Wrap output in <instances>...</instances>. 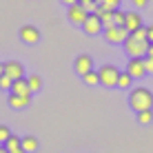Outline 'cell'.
Returning a JSON list of instances; mask_svg holds the SVG:
<instances>
[{
	"label": "cell",
	"mask_w": 153,
	"mask_h": 153,
	"mask_svg": "<svg viewBox=\"0 0 153 153\" xmlns=\"http://www.w3.org/2000/svg\"><path fill=\"white\" fill-rule=\"evenodd\" d=\"M144 58H153V45H149V49H146V56Z\"/></svg>",
	"instance_id": "f1b7e54d"
},
{
	"label": "cell",
	"mask_w": 153,
	"mask_h": 153,
	"mask_svg": "<svg viewBox=\"0 0 153 153\" xmlns=\"http://www.w3.org/2000/svg\"><path fill=\"white\" fill-rule=\"evenodd\" d=\"M11 87H13V80L9 76H0V89L2 91H11Z\"/></svg>",
	"instance_id": "7402d4cb"
},
{
	"label": "cell",
	"mask_w": 153,
	"mask_h": 153,
	"mask_svg": "<svg viewBox=\"0 0 153 153\" xmlns=\"http://www.w3.org/2000/svg\"><path fill=\"white\" fill-rule=\"evenodd\" d=\"M146 49H149V40H146V27H142L133 33H129V38L124 40V51L129 58H144Z\"/></svg>",
	"instance_id": "6da1fadb"
},
{
	"label": "cell",
	"mask_w": 153,
	"mask_h": 153,
	"mask_svg": "<svg viewBox=\"0 0 153 153\" xmlns=\"http://www.w3.org/2000/svg\"><path fill=\"white\" fill-rule=\"evenodd\" d=\"M131 82H133V78H131L126 71H120V78H118V89H131Z\"/></svg>",
	"instance_id": "d6986e66"
},
{
	"label": "cell",
	"mask_w": 153,
	"mask_h": 153,
	"mask_svg": "<svg viewBox=\"0 0 153 153\" xmlns=\"http://www.w3.org/2000/svg\"><path fill=\"white\" fill-rule=\"evenodd\" d=\"M126 73H129L133 80H138V78H144V76H146L144 58H129V62H126Z\"/></svg>",
	"instance_id": "8992f818"
},
{
	"label": "cell",
	"mask_w": 153,
	"mask_h": 153,
	"mask_svg": "<svg viewBox=\"0 0 153 153\" xmlns=\"http://www.w3.org/2000/svg\"><path fill=\"white\" fill-rule=\"evenodd\" d=\"M0 153H9V151H7V146H4V144H0Z\"/></svg>",
	"instance_id": "4dcf8cb0"
},
{
	"label": "cell",
	"mask_w": 153,
	"mask_h": 153,
	"mask_svg": "<svg viewBox=\"0 0 153 153\" xmlns=\"http://www.w3.org/2000/svg\"><path fill=\"white\" fill-rule=\"evenodd\" d=\"M146 40L149 45H153V25H146Z\"/></svg>",
	"instance_id": "484cf974"
},
{
	"label": "cell",
	"mask_w": 153,
	"mask_h": 153,
	"mask_svg": "<svg viewBox=\"0 0 153 153\" xmlns=\"http://www.w3.org/2000/svg\"><path fill=\"white\" fill-rule=\"evenodd\" d=\"M124 16H126V11H122V9H115L113 11V25L115 27H124Z\"/></svg>",
	"instance_id": "44dd1931"
},
{
	"label": "cell",
	"mask_w": 153,
	"mask_h": 153,
	"mask_svg": "<svg viewBox=\"0 0 153 153\" xmlns=\"http://www.w3.org/2000/svg\"><path fill=\"white\" fill-rule=\"evenodd\" d=\"M4 146H7L9 153H25L22 144H20V138H18V135H13V133H11V138L4 142Z\"/></svg>",
	"instance_id": "9a60e30c"
},
{
	"label": "cell",
	"mask_w": 153,
	"mask_h": 153,
	"mask_svg": "<svg viewBox=\"0 0 153 153\" xmlns=\"http://www.w3.org/2000/svg\"><path fill=\"white\" fill-rule=\"evenodd\" d=\"M9 138H11V131H9L7 124H0V144H4Z\"/></svg>",
	"instance_id": "603a6c76"
},
{
	"label": "cell",
	"mask_w": 153,
	"mask_h": 153,
	"mask_svg": "<svg viewBox=\"0 0 153 153\" xmlns=\"http://www.w3.org/2000/svg\"><path fill=\"white\" fill-rule=\"evenodd\" d=\"M73 69H76L78 76H84V73H89V71H93V58L89 56V53H80L76 58V62H73Z\"/></svg>",
	"instance_id": "ba28073f"
},
{
	"label": "cell",
	"mask_w": 153,
	"mask_h": 153,
	"mask_svg": "<svg viewBox=\"0 0 153 153\" xmlns=\"http://www.w3.org/2000/svg\"><path fill=\"white\" fill-rule=\"evenodd\" d=\"M135 115H138V122L140 124H151L153 122V109H151V111H140Z\"/></svg>",
	"instance_id": "ffe728a7"
},
{
	"label": "cell",
	"mask_w": 153,
	"mask_h": 153,
	"mask_svg": "<svg viewBox=\"0 0 153 153\" xmlns=\"http://www.w3.org/2000/svg\"><path fill=\"white\" fill-rule=\"evenodd\" d=\"M20 144H22L25 153H36L38 146H40V142H38V138H33V135H25V138H20Z\"/></svg>",
	"instance_id": "5bb4252c"
},
{
	"label": "cell",
	"mask_w": 153,
	"mask_h": 153,
	"mask_svg": "<svg viewBox=\"0 0 153 153\" xmlns=\"http://www.w3.org/2000/svg\"><path fill=\"white\" fill-rule=\"evenodd\" d=\"M131 2H133L138 9H142V7H146V4H149V0H131Z\"/></svg>",
	"instance_id": "4316f807"
},
{
	"label": "cell",
	"mask_w": 153,
	"mask_h": 153,
	"mask_svg": "<svg viewBox=\"0 0 153 153\" xmlns=\"http://www.w3.org/2000/svg\"><path fill=\"white\" fill-rule=\"evenodd\" d=\"M0 76H4V62H0Z\"/></svg>",
	"instance_id": "f546056e"
},
{
	"label": "cell",
	"mask_w": 153,
	"mask_h": 153,
	"mask_svg": "<svg viewBox=\"0 0 153 153\" xmlns=\"http://www.w3.org/2000/svg\"><path fill=\"white\" fill-rule=\"evenodd\" d=\"M142 27H144V25H142L140 11H126V16H124V29L129 31V33H133V31H138Z\"/></svg>",
	"instance_id": "8fae6325"
},
{
	"label": "cell",
	"mask_w": 153,
	"mask_h": 153,
	"mask_svg": "<svg viewBox=\"0 0 153 153\" xmlns=\"http://www.w3.org/2000/svg\"><path fill=\"white\" fill-rule=\"evenodd\" d=\"M102 29H104V27H102V20H100L96 13H89L87 20H84V25H82V31H84L87 36H98Z\"/></svg>",
	"instance_id": "9c48e42d"
},
{
	"label": "cell",
	"mask_w": 153,
	"mask_h": 153,
	"mask_svg": "<svg viewBox=\"0 0 153 153\" xmlns=\"http://www.w3.org/2000/svg\"><path fill=\"white\" fill-rule=\"evenodd\" d=\"M4 76H9L11 80H20V78H25V67H22V62H18V60H7V62H4Z\"/></svg>",
	"instance_id": "30bf717a"
},
{
	"label": "cell",
	"mask_w": 153,
	"mask_h": 153,
	"mask_svg": "<svg viewBox=\"0 0 153 153\" xmlns=\"http://www.w3.org/2000/svg\"><path fill=\"white\" fill-rule=\"evenodd\" d=\"M9 93H16V96H31V89L27 84V78H20V80H13V87Z\"/></svg>",
	"instance_id": "4fadbf2b"
},
{
	"label": "cell",
	"mask_w": 153,
	"mask_h": 153,
	"mask_svg": "<svg viewBox=\"0 0 153 153\" xmlns=\"http://www.w3.org/2000/svg\"><path fill=\"white\" fill-rule=\"evenodd\" d=\"M98 76H100V84H104L107 89H113V87H118L120 69L115 65H102L98 69Z\"/></svg>",
	"instance_id": "3957f363"
},
{
	"label": "cell",
	"mask_w": 153,
	"mask_h": 153,
	"mask_svg": "<svg viewBox=\"0 0 153 153\" xmlns=\"http://www.w3.org/2000/svg\"><path fill=\"white\" fill-rule=\"evenodd\" d=\"M129 38V31L124 27H111V29H104V40L109 45H124V40Z\"/></svg>",
	"instance_id": "5b68a950"
},
{
	"label": "cell",
	"mask_w": 153,
	"mask_h": 153,
	"mask_svg": "<svg viewBox=\"0 0 153 153\" xmlns=\"http://www.w3.org/2000/svg\"><path fill=\"white\" fill-rule=\"evenodd\" d=\"M7 102H9V107H11V109L20 111V109H27V107H29V102H31V96H16V93H9Z\"/></svg>",
	"instance_id": "7c38bea8"
},
{
	"label": "cell",
	"mask_w": 153,
	"mask_h": 153,
	"mask_svg": "<svg viewBox=\"0 0 153 153\" xmlns=\"http://www.w3.org/2000/svg\"><path fill=\"white\" fill-rule=\"evenodd\" d=\"M60 2H62V4H67V7H71V4H76L78 0H60Z\"/></svg>",
	"instance_id": "83f0119b"
},
{
	"label": "cell",
	"mask_w": 153,
	"mask_h": 153,
	"mask_svg": "<svg viewBox=\"0 0 153 153\" xmlns=\"http://www.w3.org/2000/svg\"><path fill=\"white\" fill-rule=\"evenodd\" d=\"M18 36H20V40H22L25 45H38L40 42V31H38V27H33V25H22Z\"/></svg>",
	"instance_id": "52a82bcc"
},
{
	"label": "cell",
	"mask_w": 153,
	"mask_h": 153,
	"mask_svg": "<svg viewBox=\"0 0 153 153\" xmlns=\"http://www.w3.org/2000/svg\"><path fill=\"white\" fill-rule=\"evenodd\" d=\"M27 84H29V89H31V93H38L40 89H42V78L36 76V73H31V76H27Z\"/></svg>",
	"instance_id": "2e32d148"
},
{
	"label": "cell",
	"mask_w": 153,
	"mask_h": 153,
	"mask_svg": "<svg viewBox=\"0 0 153 153\" xmlns=\"http://www.w3.org/2000/svg\"><path fill=\"white\" fill-rule=\"evenodd\" d=\"M82 82H84V84H89V87H96V84H100V76H98V71L93 69V71L84 73V76H82Z\"/></svg>",
	"instance_id": "e0dca14e"
},
{
	"label": "cell",
	"mask_w": 153,
	"mask_h": 153,
	"mask_svg": "<svg viewBox=\"0 0 153 153\" xmlns=\"http://www.w3.org/2000/svg\"><path fill=\"white\" fill-rule=\"evenodd\" d=\"M144 69L149 76H153V58H144Z\"/></svg>",
	"instance_id": "d4e9b609"
},
{
	"label": "cell",
	"mask_w": 153,
	"mask_h": 153,
	"mask_svg": "<svg viewBox=\"0 0 153 153\" xmlns=\"http://www.w3.org/2000/svg\"><path fill=\"white\" fill-rule=\"evenodd\" d=\"M129 107L133 109L135 113L140 111H151L153 109V93L146 87H135L131 89L129 93Z\"/></svg>",
	"instance_id": "7a4b0ae2"
},
{
	"label": "cell",
	"mask_w": 153,
	"mask_h": 153,
	"mask_svg": "<svg viewBox=\"0 0 153 153\" xmlns=\"http://www.w3.org/2000/svg\"><path fill=\"white\" fill-rule=\"evenodd\" d=\"M82 7H84V9H87V13H96V9L100 7V4L96 2V0H91V2H84V4H82Z\"/></svg>",
	"instance_id": "cb8c5ba5"
},
{
	"label": "cell",
	"mask_w": 153,
	"mask_h": 153,
	"mask_svg": "<svg viewBox=\"0 0 153 153\" xmlns=\"http://www.w3.org/2000/svg\"><path fill=\"white\" fill-rule=\"evenodd\" d=\"M78 2H80V4H84V2H91V0H78Z\"/></svg>",
	"instance_id": "1f68e13d"
},
{
	"label": "cell",
	"mask_w": 153,
	"mask_h": 153,
	"mask_svg": "<svg viewBox=\"0 0 153 153\" xmlns=\"http://www.w3.org/2000/svg\"><path fill=\"white\" fill-rule=\"evenodd\" d=\"M87 16H89L87 9H84L80 2H76V4H71V7H67V18H69V22L76 25V27H82L84 20H87Z\"/></svg>",
	"instance_id": "277c9868"
},
{
	"label": "cell",
	"mask_w": 153,
	"mask_h": 153,
	"mask_svg": "<svg viewBox=\"0 0 153 153\" xmlns=\"http://www.w3.org/2000/svg\"><path fill=\"white\" fill-rule=\"evenodd\" d=\"M102 9H107V11H115V9H120V2L122 0H96Z\"/></svg>",
	"instance_id": "ac0fdd59"
}]
</instances>
